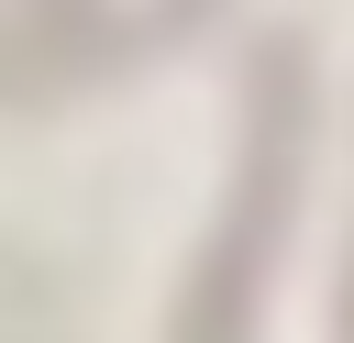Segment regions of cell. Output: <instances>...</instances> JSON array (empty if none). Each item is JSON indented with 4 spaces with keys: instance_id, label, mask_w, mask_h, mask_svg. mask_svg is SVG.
<instances>
[{
    "instance_id": "cell-1",
    "label": "cell",
    "mask_w": 354,
    "mask_h": 343,
    "mask_svg": "<svg viewBox=\"0 0 354 343\" xmlns=\"http://www.w3.org/2000/svg\"><path fill=\"white\" fill-rule=\"evenodd\" d=\"M299 133H310V66L299 44H266L254 55V133H243V188L221 210V243L188 288V321L177 343H243L254 321V288H266V254H277V221L299 199Z\"/></svg>"
},
{
    "instance_id": "cell-2",
    "label": "cell",
    "mask_w": 354,
    "mask_h": 343,
    "mask_svg": "<svg viewBox=\"0 0 354 343\" xmlns=\"http://www.w3.org/2000/svg\"><path fill=\"white\" fill-rule=\"evenodd\" d=\"M343 343H354V266H343Z\"/></svg>"
}]
</instances>
